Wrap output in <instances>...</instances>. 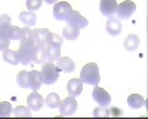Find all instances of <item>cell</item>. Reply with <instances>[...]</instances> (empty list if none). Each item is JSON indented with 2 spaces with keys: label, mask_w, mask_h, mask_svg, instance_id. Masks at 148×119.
Segmentation results:
<instances>
[{
  "label": "cell",
  "mask_w": 148,
  "mask_h": 119,
  "mask_svg": "<svg viewBox=\"0 0 148 119\" xmlns=\"http://www.w3.org/2000/svg\"><path fill=\"white\" fill-rule=\"evenodd\" d=\"M37 43L34 42V39H28V40H21L19 49L16 51L18 55V61L24 66H27L30 63H33V57H34V51H36Z\"/></svg>",
  "instance_id": "obj_1"
},
{
  "label": "cell",
  "mask_w": 148,
  "mask_h": 119,
  "mask_svg": "<svg viewBox=\"0 0 148 119\" xmlns=\"http://www.w3.org/2000/svg\"><path fill=\"white\" fill-rule=\"evenodd\" d=\"M80 79L83 83H88V85H92V86H96L99 83V67L95 63H88L80 71Z\"/></svg>",
  "instance_id": "obj_2"
},
{
  "label": "cell",
  "mask_w": 148,
  "mask_h": 119,
  "mask_svg": "<svg viewBox=\"0 0 148 119\" xmlns=\"http://www.w3.org/2000/svg\"><path fill=\"white\" fill-rule=\"evenodd\" d=\"M40 76H42L43 83H46V85H53L59 77V68L53 63L43 64V67L40 70Z\"/></svg>",
  "instance_id": "obj_3"
},
{
  "label": "cell",
  "mask_w": 148,
  "mask_h": 119,
  "mask_svg": "<svg viewBox=\"0 0 148 119\" xmlns=\"http://www.w3.org/2000/svg\"><path fill=\"white\" fill-rule=\"evenodd\" d=\"M135 10H136V5H135L133 2H130V0H126V2L117 5L116 15H117L119 19H129L133 15Z\"/></svg>",
  "instance_id": "obj_4"
},
{
  "label": "cell",
  "mask_w": 148,
  "mask_h": 119,
  "mask_svg": "<svg viewBox=\"0 0 148 119\" xmlns=\"http://www.w3.org/2000/svg\"><path fill=\"white\" fill-rule=\"evenodd\" d=\"M76 110H77V101L76 97H71V95L62 100L59 104V113L62 116H71L76 113Z\"/></svg>",
  "instance_id": "obj_5"
},
{
  "label": "cell",
  "mask_w": 148,
  "mask_h": 119,
  "mask_svg": "<svg viewBox=\"0 0 148 119\" xmlns=\"http://www.w3.org/2000/svg\"><path fill=\"white\" fill-rule=\"evenodd\" d=\"M65 21H67V24H70V26H76L79 28H84V27H88V24H89L88 18H84L77 10H71L70 15L65 18Z\"/></svg>",
  "instance_id": "obj_6"
},
{
  "label": "cell",
  "mask_w": 148,
  "mask_h": 119,
  "mask_svg": "<svg viewBox=\"0 0 148 119\" xmlns=\"http://www.w3.org/2000/svg\"><path fill=\"white\" fill-rule=\"evenodd\" d=\"M71 5H68L67 2H59V3H55V8H53V17L55 19L58 21H64L71 12Z\"/></svg>",
  "instance_id": "obj_7"
},
{
  "label": "cell",
  "mask_w": 148,
  "mask_h": 119,
  "mask_svg": "<svg viewBox=\"0 0 148 119\" xmlns=\"http://www.w3.org/2000/svg\"><path fill=\"white\" fill-rule=\"evenodd\" d=\"M43 104H45V100H43V97L37 91H33L28 95V98H27V107H28L30 110H33V112L40 110L42 107H43Z\"/></svg>",
  "instance_id": "obj_8"
},
{
  "label": "cell",
  "mask_w": 148,
  "mask_h": 119,
  "mask_svg": "<svg viewBox=\"0 0 148 119\" xmlns=\"http://www.w3.org/2000/svg\"><path fill=\"white\" fill-rule=\"evenodd\" d=\"M92 95H93V100H95L98 104H99V106H110V103H111L110 94H108L104 88H99L98 85L95 86Z\"/></svg>",
  "instance_id": "obj_9"
},
{
  "label": "cell",
  "mask_w": 148,
  "mask_h": 119,
  "mask_svg": "<svg viewBox=\"0 0 148 119\" xmlns=\"http://www.w3.org/2000/svg\"><path fill=\"white\" fill-rule=\"evenodd\" d=\"M117 0H101L99 2V10L105 17H113L116 14Z\"/></svg>",
  "instance_id": "obj_10"
},
{
  "label": "cell",
  "mask_w": 148,
  "mask_h": 119,
  "mask_svg": "<svg viewBox=\"0 0 148 119\" xmlns=\"http://www.w3.org/2000/svg\"><path fill=\"white\" fill-rule=\"evenodd\" d=\"M105 28H107V33H110L111 36H119L121 31V22L117 17H108Z\"/></svg>",
  "instance_id": "obj_11"
},
{
  "label": "cell",
  "mask_w": 148,
  "mask_h": 119,
  "mask_svg": "<svg viewBox=\"0 0 148 119\" xmlns=\"http://www.w3.org/2000/svg\"><path fill=\"white\" fill-rule=\"evenodd\" d=\"M67 91H68V94L71 95V97H77V95H80L82 91H83V82H82V79H71V80H68Z\"/></svg>",
  "instance_id": "obj_12"
},
{
  "label": "cell",
  "mask_w": 148,
  "mask_h": 119,
  "mask_svg": "<svg viewBox=\"0 0 148 119\" xmlns=\"http://www.w3.org/2000/svg\"><path fill=\"white\" fill-rule=\"evenodd\" d=\"M56 67L61 71H64V73H71V71L76 68V64H74V61L70 57H61L56 61Z\"/></svg>",
  "instance_id": "obj_13"
},
{
  "label": "cell",
  "mask_w": 148,
  "mask_h": 119,
  "mask_svg": "<svg viewBox=\"0 0 148 119\" xmlns=\"http://www.w3.org/2000/svg\"><path fill=\"white\" fill-rule=\"evenodd\" d=\"M42 85H43V82H42L40 71H37V70L28 71V86H30L33 91H37Z\"/></svg>",
  "instance_id": "obj_14"
},
{
  "label": "cell",
  "mask_w": 148,
  "mask_h": 119,
  "mask_svg": "<svg viewBox=\"0 0 148 119\" xmlns=\"http://www.w3.org/2000/svg\"><path fill=\"white\" fill-rule=\"evenodd\" d=\"M123 46H125V49L132 52V51H136L139 48V37L136 34H129L127 37L125 39V42H123Z\"/></svg>",
  "instance_id": "obj_15"
},
{
  "label": "cell",
  "mask_w": 148,
  "mask_h": 119,
  "mask_svg": "<svg viewBox=\"0 0 148 119\" xmlns=\"http://www.w3.org/2000/svg\"><path fill=\"white\" fill-rule=\"evenodd\" d=\"M46 59H47L46 46H45V45H37V46H36V51H34L33 61H34L36 64H45Z\"/></svg>",
  "instance_id": "obj_16"
},
{
  "label": "cell",
  "mask_w": 148,
  "mask_h": 119,
  "mask_svg": "<svg viewBox=\"0 0 148 119\" xmlns=\"http://www.w3.org/2000/svg\"><path fill=\"white\" fill-rule=\"evenodd\" d=\"M51 34L47 28H36L33 31V39L37 45H45L46 40H47V36Z\"/></svg>",
  "instance_id": "obj_17"
},
{
  "label": "cell",
  "mask_w": 148,
  "mask_h": 119,
  "mask_svg": "<svg viewBox=\"0 0 148 119\" xmlns=\"http://www.w3.org/2000/svg\"><path fill=\"white\" fill-rule=\"evenodd\" d=\"M80 34V28L76 27V26H65L64 30H62V37L64 39H68V40H76Z\"/></svg>",
  "instance_id": "obj_18"
},
{
  "label": "cell",
  "mask_w": 148,
  "mask_h": 119,
  "mask_svg": "<svg viewBox=\"0 0 148 119\" xmlns=\"http://www.w3.org/2000/svg\"><path fill=\"white\" fill-rule=\"evenodd\" d=\"M46 55H47V61L49 63H56L58 59L61 58V48H55L51 45H46Z\"/></svg>",
  "instance_id": "obj_19"
},
{
  "label": "cell",
  "mask_w": 148,
  "mask_h": 119,
  "mask_svg": "<svg viewBox=\"0 0 148 119\" xmlns=\"http://www.w3.org/2000/svg\"><path fill=\"white\" fill-rule=\"evenodd\" d=\"M19 19L24 24H27V27H31V26H36L37 24V17L31 10H22L19 14Z\"/></svg>",
  "instance_id": "obj_20"
},
{
  "label": "cell",
  "mask_w": 148,
  "mask_h": 119,
  "mask_svg": "<svg viewBox=\"0 0 148 119\" xmlns=\"http://www.w3.org/2000/svg\"><path fill=\"white\" fill-rule=\"evenodd\" d=\"M120 115H121V110H119V109L110 110L107 106L96 107V109L93 110V116H120Z\"/></svg>",
  "instance_id": "obj_21"
},
{
  "label": "cell",
  "mask_w": 148,
  "mask_h": 119,
  "mask_svg": "<svg viewBox=\"0 0 148 119\" xmlns=\"http://www.w3.org/2000/svg\"><path fill=\"white\" fill-rule=\"evenodd\" d=\"M127 104L132 109H141V107L145 106V98L139 94H132L127 97Z\"/></svg>",
  "instance_id": "obj_22"
},
{
  "label": "cell",
  "mask_w": 148,
  "mask_h": 119,
  "mask_svg": "<svg viewBox=\"0 0 148 119\" xmlns=\"http://www.w3.org/2000/svg\"><path fill=\"white\" fill-rule=\"evenodd\" d=\"M45 103L47 104V107H51V109H58L59 104H61V98H59V95L56 92H51L46 97Z\"/></svg>",
  "instance_id": "obj_23"
},
{
  "label": "cell",
  "mask_w": 148,
  "mask_h": 119,
  "mask_svg": "<svg viewBox=\"0 0 148 119\" xmlns=\"http://www.w3.org/2000/svg\"><path fill=\"white\" fill-rule=\"evenodd\" d=\"M3 59L6 63H9V64H12V66H16L19 61H18V55H16V51H14V49H8L6 51H3Z\"/></svg>",
  "instance_id": "obj_24"
},
{
  "label": "cell",
  "mask_w": 148,
  "mask_h": 119,
  "mask_svg": "<svg viewBox=\"0 0 148 119\" xmlns=\"http://www.w3.org/2000/svg\"><path fill=\"white\" fill-rule=\"evenodd\" d=\"M46 45H51V46H55V48H61V46H62V36L51 33V34L47 36Z\"/></svg>",
  "instance_id": "obj_25"
},
{
  "label": "cell",
  "mask_w": 148,
  "mask_h": 119,
  "mask_svg": "<svg viewBox=\"0 0 148 119\" xmlns=\"http://www.w3.org/2000/svg\"><path fill=\"white\" fill-rule=\"evenodd\" d=\"M16 82H18V85L21 86V88H30L28 86V71H19L18 73V76H16Z\"/></svg>",
  "instance_id": "obj_26"
},
{
  "label": "cell",
  "mask_w": 148,
  "mask_h": 119,
  "mask_svg": "<svg viewBox=\"0 0 148 119\" xmlns=\"http://www.w3.org/2000/svg\"><path fill=\"white\" fill-rule=\"evenodd\" d=\"M12 113V104L8 101H0V116L6 118Z\"/></svg>",
  "instance_id": "obj_27"
},
{
  "label": "cell",
  "mask_w": 148,
  "mask_h": 119,
  "mask_svg": "<svg viewBox=\"0 0 148 119\" xmlns=\"http://www.w3.org/2000/svg\"><path fill=\"white\" fill-rule=\"evenodd\" d=\"M9 39L10 40H21V28L16 26H10L9 28Z\"/></svg>",
  "instance_id": "obj_28"
},
{
  "label": "cell",
  "mask_w": 148,
  "mask_h": 119,
  "mask_svg": "<svg viewBox=\"0 0 148 119\" xmlns=\"http://www.w3.org/2000/svg\"><path fill=\"white\" fill-rule=\"evenodd\" d=\"M14 115H15V116H25V118H30V116H31V110L27 109V107H24V106H18V107H15Z\"/></svg>",
  "instance_id": "obj_29"
},
{
  "label": "cell",
  "mask_w": 148,
  "mask_h": 119,
  "mask_svg": "<svg viewBox=\"0 0 148 119\" xmlns=\"http://www.w3.org/2000/svg\"><path fill=\"white\" fill-rule=\"evenodd\" d=\"M42 2H43V0H27L25 5H27V9H28V10L34 12V10H37V9H40Z\"/></svg>",
  "instance_id": "obj_30"
},
{
  "label": "cell",
  "mask_w": 148,
  "mask_h": 119,
  "mask_svg": "<svg viewBox=\"0 0 148 119\" xmlns=\"http://www.w3.org/2000/svg\"><path fill=\"white\" fill-rule=\"evenodd\" d=\"M9 43H10V39L8 37L6 34L0 33V51H6L9 48Z\"/></svg>",
  "instance_id": "obj_31"
},
{
  "label": "cell",
  "mask_w": 148,
  "mask_h": 119,
  "mask_svg": "<svg viewBox=\"0 0 148 119\" xmlns=\"http://www.w3.org/2000/svg\"><path fill=\"white\" fill-rule=\"evenodd\" d=\"M28 39H33V30H30V27L21 28V40H28Z\"/></svg>",
  "instance_id": "obj_32"
},
{
  "label": "cell",
  "mask_w": 148,
  "mask_h": 119,
  "mask_svg": "<svg viewBox=\"0 0 148 119\" xmlns=\"http://www.w3.org/2000/svg\"><path fill=\"white\" fill-rule=\"evenodd\" d=\"M8 24H10V17L6 14L0 15V26H8Z\"/></svg>",
  "instance_id": "obj_33"
},
{
  "label": "cell",
  "mask_w": 148,
  "mask_h": 119,
  "mask_svg": "<svg viewBox=\"0 0 148 119\" xmlns=\"http://www.w3.org/2000/svg\"><path fill=\"white\" fill-rule=\"evenodd\" d=\"M45 2H46L47 5H53V3H56V0H45Z\"/></svg>",
  "instance_id": "obj_34"
}]
</instances>
